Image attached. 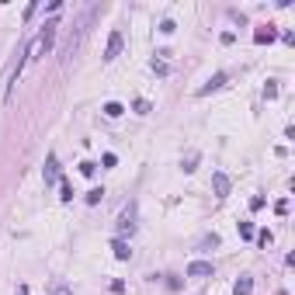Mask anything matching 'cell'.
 <instances>
[{"label":"cell","instance_id":"cell-15","mask_svg":"<svg viewBox=\"0 0 295 295\" xmlns=\"http://www.w3.org/2000/svg\"><path fill=\"white\" fill-rule=\"evenodd\" d=\"M181 167H184V174H191V170L198 167V153H188V160H184Z\"/></svg>","mask_w":295,"mask_h":295},{"label":"cell","instance_id":"cell-9","mask_svg":"<svg viewBox=\"0 0 295 295\" xmlns=\"http://www.w3.org/2000/svg\"><path fill=\"white\" fill-rule=\"evenodd\" d=\"M222 83H226V73H216V77H212L209 83H205V87H201V91H198V98H205V94H212V91H219Z\"/></svg>","mask_w":295,"mask_h":295},{"label":"cell","instance_id":"cell-16","mask_svg":"<svg viewBox=\"0 0 295 295\" xmlns=\"http://www.w3.org/2000/svg\"><path fill=\"white\" fill-rule=\"evenodd\" d=\"M59 198H63V201H73V188H70V184H66V181H63V184H59Z\"/></svg>","mask_w":295,"mask_h":295},{"label":"cell","instance_id":"cell-25","mask_svg":"<svg viewBox=\"0 0 295 295\" xmlns=\"http://www.w3.org/2000/svg\"><path fill=\"white\" fill-rule=\"evenodd\" d=\"M18 295H32V292H28V285H21V288H18Z\"/></svg>","mask_w":295,"mask_h":295},{"label":"cell","instance_id":"cell-22","mask_svg":"<svg viewBox=\"0 0 295 295\" xmlns=\"http://www.w3.org/2000/svg\"><path fill=\"white\" fill-rule=\"evenodd\" d=\"M160 32H163V35H170V32H174V21H170V18L160 21Z\"/></svg>","mask_w":295,"mask_h":295},{"label":"cell","instance_id":"cell-24","mask_svg":"<svg viewBox=\"0 0 295 295\" xmlns=\"http://www.w3.org/2000/svg\"><path fill=\"white\" fill-rule=\"evenodd\" d=\"M275 212H278V216H285V212H288V198H281V201H278Z\"/></svg>","mask_w":295,"mask_h":295},{"label":"cell","instance_id":"cell-3","mask_svg":"<svg viewBox=\"0 0 295 295\" xmlns=\"http://www.w3.org/2000/svg\"><path fill=\"white\" fill-rule=\"evenodd\" d=\"M122 45H125V39H122V32H111L108 35V45H104V63H115L118 59V52H122Z\"/></svg>","mask_w":295,"mask_h":295},{"label":"cell","instance_id":"cell-10","mask_svg":"<svg viewBox=\"0 0 295 295\" xmlns=\"http://www.w3.org/2000/svg\"><path fill=\"white\" fill-rule=\"evenodd\" d=\"M111 250H115L118 260H129V257H132V250H129V243H125V240H115V243H111Z\"/></svg>","mask_w":295,"mask_h":295},{"label":"cell","instance_id":"cell-19","mask_svg":"<svg viewBox=\"0 0 295 295\" xmlns=\"http://www.w3.org/2000/svg\"><path fill=\"white\" fill-rule=\"evenodd\" d=\"M264 98L271 101V98H278V87H275V80H268V83H264Z\"/></svg>","mask_w":295,"mask_h":295},{"label":"cell","instance_id":"cell-14","mask_svg":"<svg viewBox=\"0 0 295 295\" xmlns=\"http://www.w3.org/2000/svg\"><path fill=\"white\" fill-rule=\"evenodd\" d=\"M240 240H254V222H240Z\"/></svg>","mask_w":295,"mask_h":295},{"label":"cell","instance_id":"cell-5","mask_svg":"<svg viewBox=\"0 0 295 295\" xmlns=\"http://www.w3.org/2000/svg\"><path fill=\"white\" fill-rule=\"evenodd\" d=\"M212 275H216L212 260H191L188 264V278H212Z\"/></svg>","mask_w":295,"mask_h":295},{"label":"cell","instance_id":"cell-20","mask_svg":"<svg viewBox=\"0 0 295 295\" xmlns=\"http://www.w3.org/2000/svg\"><path fill=\"white\" fill-rule=\"evenodd\" d=\"M101 163H104V167H115L118 157H115V153H104V157H101Z\"/></svg>","mask_w":295,"mask_h":295},{"label":"cell","instance_id":"cell-8","mask_svg":"<svg viewBox=\"0 0 295 295\" xmlns=\"http://www.w3.org/2000/svg\"><path fill=\"white\" fill-rule=\"evenodd\" d=\"M254 292V278L250 275H240V281L233 285V295H250Z\"/></svg>","mask_w":295,"mask_h":295},{"label":"cell","instance_id":"cell-6","mask_svg":"<svg viewBox=\"0 0 295 295\" xmlns=\"http://www.w3.org/2000/svg\"><path fill=\"white\" fill-rule=\"evenodd\" d=\"M229 188H233V184H229V174L216 170V174H212V191H216V198H226V195H229Z\"/></svg>","mask_w":295,"mask_h":295},{"label":"cell","instance_id":"cell-23","mask_svg":"<svg viewBox=\"0 0 295 295\" xmlns=\"http://www.w3.org/2000/svg\"><path fill=\"white\" fill-rule=\"evenodd\" d=\"M52 295H73V292H70V285H63V281H59L56 288H52Z\"/></svg>","mask_w":295,"mask_h":295},{"label":"cell","instance_id":"cell-7","mask_svg":"<svg viewBox=\"0 0 295 295\" xmlns=\"http://www.w3.org/2000/svg\"><path fill=\"white\" fill-rule=\"evenodd\" d=\"M275 39H278V32L271 28V24H268V28H257V32H254V42H257V45H268V42H275Z\"/></svg>","mask_w":295,"mask_h":295},{"label":"cell","instance_id":"cell-17","mask_svg":"<svg viewBox=\"0 0 295 295\" xmlns=\"http://www.w3.org/2000/svg\"><path fill=\"white\" fill-rule=\"evenodd\" d=\"M101 198H104V191H101V188H94V191H87V205H98Z\"/></svg>","mask_w":295,"mask_h":295},{"label":"cell","instance_id":"cell-4","mask_svg":"<svg viewBox=\"0 0 295 295\" xmlns=\"http://www.w3.org/2000/svg\"><path fill=\"white\" fill-rule=\"evenodd\" d=\"M42 177H45V188H49V184H56V181H59V157H56V153H49V157H45V167H42Z\"/></svg>","mask_w":295,"mask_h":295},{"label":"cell","instance_id":"cell-18","mask_svg":"<svg viewBox=\"0 0 295 295\" xmlns=\"http://www.w3.org/2000/svg\"><path fill=\"white\" fill-rule=\"evenodd\" d=\"M94 170H98V163H91V160H83V163H80V174H83V177H91Z\"/></svg>","mask_w":295,"mask_h":295},{"label":"cell","instance_id":"cell-11","mask_svg":"<svg viewBox=\"0 0 295 295\" xmlns=\"http://www.w3.org/2000/svg\"><path fill=\"white\" fill-rule=\"evenodd\" d=\"M104 115H108V118H118V115H125V108H122L118 101H108V104H104Z\"/></svg>","mask_w":295,"mask_h":295},{"label":"cell","instance_id":"cell-21","mask_svg":"<svg viewBox=\"0 0 295 295\" xmlns=\"http://www.w3.org/2000/svg\"><path fill=\"white\" fill-rule=\"evenodd\" d=\"M250 209H254V212H257V209H264V195H254V198H250Z\"/></svg>","mask_w":295,"mask_h":295},{"label":"cell","instance_id":"cell-1","mask_svg":"<svg viewBox=\"0 0 295 295\" xmlns=\"http://www.w3.org/2000/svg\"><path fill=\"white\" fill-rule=\"evenodd\" d=\"M56 28H59L56 21H45V28L39 32V39L32 42V52H35V56H45V52L56 45Z\"/></svg>","mask_w":295,"mask_h":295},{"label":"cell","instance_id":"cell-13","mask_svg":"<svg viewBox=\"0 0 295 295\" xmlns=\"http://www.w3.org/2000/svg\"><path fill=\"white\" fill-rule=\"evenodd\" d=\"M132 108H136V115H150V111H153V104H150L146 98H136V104H132Z\"/></svg>","mask_w":295,"mask_h":295},{"label":"cell","instance_id":"cell-2","mask_svg":"<svg viewBox=\"0 0 295 295\" xmlns=\"http://www.w3.org/2000/svg\"><path fill=\"white\" fill-rule=\"evenodd\" d=\"M136 212H139L136 201H129V205L122 209V219H118V229H122V233H136Z\"/></svg>","mask_w":295,"mask_h":295},{"label":"cell","instance_id":"cell-12","mask_svg":"<svg viewBox=\"0 0 295 295\" xmlns=\"http://www.w3.org/2000/svg\"><path fill=\"white\" fill-rule=\"evenodd\" d=\"M254 240H257V247H260V250H268V247H271V233H268V229L254 233Z\"/></svg>","mask_w":295,"mask_h":295}]
</instances>
